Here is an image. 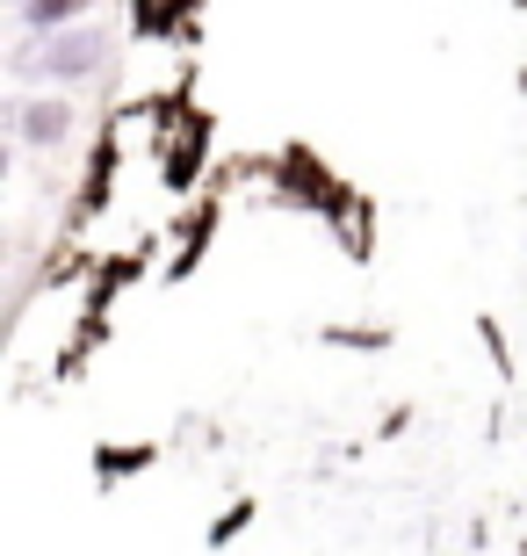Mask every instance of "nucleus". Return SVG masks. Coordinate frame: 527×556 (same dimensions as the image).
Listing matches in <instances>:
<instances>
[{
	"label": "nucleus",
	"mask_w": 527,
	"mask_h": 556,
	"mask_svg": "<svg viewBox=\"0 0 527 556\" xmlns=\"http://www.w3.org/2000/svg\"><path fill=\"white\" fill-rule=\"evenodd\" d=\"M95 59H102V37H65V43H51V51H43V65H51V73H87Z\"/></svg>",
	"instance_id": "nucleus-1"
},
{
	"label": "nucleus",
	"mask_w": 527,
	"mask_h": 556,
	"mask_svg": "<svg viewBox=\"0 0 527 556\" xmlns=\"http://www.w3.org/2000/svg\"><path fill=\"white\" fill-rule=\"evenodd\" d=\"M59 130H65V109H29V138H59Z\"/></svg>",
	"instance_id": "nucleus-2"
}]
</instances>
